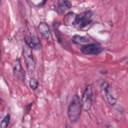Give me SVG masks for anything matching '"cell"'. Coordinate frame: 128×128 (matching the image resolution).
Segmentation results:
<instances>
[{"instance_id": "4", "label": "cell", "mask_w": 128, "mask_h": 128, "mask_svg": "<svg viewBox=\"0 0 128 128\" xmlns=\"http://www.w3.org/2000/svg\"><path fill=\"white\" fill-rule=\"evenodd\" d=\"M92 90L90 84L88 85L85 88L82 95L81 103L82 108L84 111L89 110L92 104Z\"/></svg>"}, {"instance_id": "3", "label": "cell", "mask_w": 128, "mask_h": 128, "mask_svg": "<svg viewBox=\"0 0 128 128\" xmlns=\"http://www.w3.org/2000/svg\"><path fill=\"white\" fill-rule=\"evenodd\" d=\"M32 48L25 44L23 47L22 54L28 70L32 72L36 68V62L33 56Z\"/></svg>"}, {"instance_id": "14", "label": "cell", "mask_w": 128, "mask_h": 128, "mask_svg": "<svg viewBox=\"0 0 128 128\" xmlns=\"http://www.w3.org/2000/svg\"><path fill=\"white\" fill-rule=\"evenodd\" d=\"M29 85L30 88L32 90H36L39 86V83L38 80L34 78H32L30 79Z\"/></svg>"}, {"instance_id": "2", "label": "cell", "mask_w": 128, "mask_h": 128, "mask_svg": "<svg viewBox=\"0 0 128 128\" xmlns=\"http://www.w3.org/2000/svg\"><path fill=\"white\" fill-rule=\"evenodd\" d=\"M94 13L91 10L83 12L77 14L75 25L80 29H84L90 25L92 22Z\"/></svg>"}, {"instance_id": "7", "label": "cell", "mask_w": 128, "mask_h": 128, "mask_svg": "<svg viewBox=\"0 0 128 128\" xmlns=\"http://www.w3.org/2000/svg\"><path fill=\"white\" fill-rule=\"evenodd\" d=\"M12 70L14 75L16 78L22 81L24 80L26 78V72L21 65L20 61L19 58H17L15 60Z\"/></svg>"}, {"instance_id": "5", "label": "cell", "mask_w": 128, "mask_h": 128, "mask_svg": "<svg viewBox=\"0 0 128 128\" xmlns=\"http://www.w3.org/2000/svg\"><path fill=\"white\" fill-rule=\"evenodd\" d=\"M103 50V47L98 43H90L82 46L81 52L86 55H97Z\"/></svg>"}, {"instance_id": "1", "label": "cell", "mask_w": 128, "mask_h": 128, "mask_svg": "<svg viewBox=\"0 0 128 128\" xmlns=\"http://www.w3.org/2000/svg\"><path fill=\"white\" fill-rule=\"evenodd\" d=\"M82 110L81 101L78 96L74 94L68 106V116L72 123L76 122L79 119Z\"/></svg>"}, {"instance_id": "6", "label": "cell", "mask_w": 128, "mask_h": 128, "mask_svg": "<svg viewBox=\"0 0 128 128\" xmlns=\"http://www.w3.org/2000/svg\"><path fill=\"white\" fill-rule=\"evenodd\" d=\"M98 84L100 88L104 91L108 103L110 105L115 104L116 102V99L114 96L112 92L109 84L104 80H98Z\"/></svg>"}, {"instance_id": "11", "label": "cell", "mask_w": 128, "mask_h": 128, "mask_svg": "<svg viewBox=\"0 0 128 128\" xmlns=\"http://www.w3.org/2000/svg\"><path fill=\"white\" fill-rule=\"evenodd\" d=\"M72 6V3L69 0H58V10L60 13H64L66 10L70 9Z\"/></svg>"}, {"instance_id": "10", "label": "cell", "mask_w": 128, "mask_h": 128, "mask_svg": "<svg viewBox=\"0 0 128 128\" xmlns=\"http://www.w3.org/2000/svg\"><path fill=\"white\" fill-rule=\"evenodd\" d=\"M77 14L73 12L67 13L64 18V22L66 26H74L76 22Z\"/></svg>"}, {"instance_id": "9", "label": "cell", "mask_w": 128, "mask_h": 128, "mask_svg": "<svg viewBox=\"0 0 128 128\" xmlns=\"http://www.w3.org/2000/svg\"><path fill=\"white\" fill-rule=\"evenodd\" d=\"M38 30L41 35L46 40H48L50 37V28L48 25L45 22H40L38 26Z\"/></svg>"}, {"instance_id": "13", "label": "cell", "mask_w": 128, "mask_h": 128, "mask_svg": "<svg viewBox=\"0 0 128 128\" xmlns=\"http://www.w3.org/2000/svg\"><path fill=\"white\" fill-rule=\"evenodd\" d=\"M10 120V114H8L1 121L0 127V128H6L9 124Z\"/></svg>"}, {"instance_id": "8", "label": "cell", "mask_w": 128, "mask_h": 128, "mask_svg": "<svg viewBox=\"0 0 128 128\" xmlns=\"http://www.w3.org/2000/svg\"><path fill=\"white\" fill-rule=\"evenodd\" d=\"M24 42L32 49L39 50L42 48V44L38 36L32 33H30L29 38H25Z\"/></svg>"}, {"instance_id": "12", "label": "cell", "mask_w": 128, "mask_h": 128, "mask_svg": "<svg viewBox=\"0 0 128 128\" xmlns=\"http://www.w3.org/2000/svg\"><path fill=\"white\" fill-rule=\"evenodd\" d=\"M72 41L76 44H82V46H84L88 44V43L89 42V39L86 36L76 34L72 36Z\"/></svg>"}]
</instances>
